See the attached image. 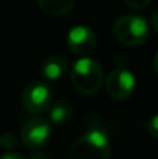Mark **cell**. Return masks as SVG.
<instances>
[{
    "label": "cell",
    "mask_w": 158,
    "mask_h": 159,
    "mask_svg": "<svg viewBox=\"0 0 158 159\" xmlns=\"http://www.w3.org/2000/svg\"><path fill=\"white\" fill-rule=\"evenodd\" d=\"M76 0H38V4L44 13L49 16H64L72 11Z\"/></svg>",
    "instance_id": "cell-9"
},
{
    "label": "cell",
    "mask_w": 158,
    "mask_h": 159,
    "mask_svg": "<svg viewBox=\"0 0 158 159\" xmlns=\"http://www.w3.org/2000/svg\"><path fill=\"white\" fill-rule=\"evenodd\" d=\"M97 38L91 28L86 25L73 27L67 32V46L74 55L87 56L95 49Z\"/></svg>",
    "instance_id": "cell-7"
},
{
    "label": "cell",
    "mask_w": 158,
    "mask_h": 159,
    "mask_svg": "<svg viewBox=\"0 0 158 159\" xmlns=\"http://www.w3.org/2000/svg\"><path fill=\"white\" fill-rule=\"evenodd\" d=\"M126 6L129 8H133V10H143L146 8L148 4L151 3V0H123Z\"/></svg>",
    "instance_id": "cell-11"
},
{
    "label": "cell",
    "mask_w": 158,
    "mask_h": 159,
    "mask_svg": "<svg viewBox=\"0 0 158 159\" xmlns=\"http://www.w3.org/2000/svg\"><path fill=\"white\" fill-rule=\"evenodd\" d=\"M2 138L7 140V143H6V141H3V143H2V145L4 147V148L10 149V148H13V147L17 145V141H16V137H14V135H11V134H4V135H2Z\"/></svg>",
    "instance_id": "cell-13"
},
{
    "label": "cell",
    "mask_w": 158,
    "mask_h": 159,
    "mask_svg": "<svg viewBox=\"0 0 158 159\" xmlns=\"http://www.w3.org/2000/svg\"><path fill=\"white\" fill-rule=\"evenodd\" d=\"M67 159H109V140L104 130L92 129L74 141Z\"/></svg>",
    "instance_id": "cell-1"
},
{
    "label": "cell",
    "mask_w": 158,
    "mask_h": 159,
    "mask_svg": "<svg viewBox=\"0 0 158 159\" xmlns=\"http://www.w3.org/2000/svg\"><path fill=\"white\" fill-rule=\"evenodd\" d=\"M52 135L50 121L44 117H31L24 123L21 130V141L27 148L41 149L45 147Z\"/></svg>",
    "instance_id": "cell-5"
},
{
    "label": "cell",
    "mask_w": 158,
    "mask_h": 159,
    "mask_svg": "<svg viewBox=\"0 0 158 159\" xmlns=\"http://www.w3.org/2000/svg\"><path fill=\"white\" fill-rule=\"evenodd\" d=\"M150 21H151V25H153V28L158 32V10H156L153 14H151Z\"/></svg>",
    "instance_id": "cell-15"
},
{
    "label": "cell",
    "mask_w": 158,
    "mask_h": 159,
    "mask_svg": "<svg viewBox=\"0 0 158 159\" xmlns=\"http://www.w3.org/2000/svg\"><path fill=\"white\" fill-rule=\"evenodd\" d=\"M106 92L116 101H125L133 95L136 89V78L129 70L115 69L106 77Z\"/></svg>",
    "instance_id": "cell-6"
},
{
    "label": "cell",
    "mask_w": 158,
    "mask_h": 159,
    "mask_svg": "<svg viewBox=\"0 0 158 159\" xmlns=\"http://www.w3.org/2000/svg\"><path fill=\"white\" fill-rule=\"evenodd\" d=\"M69 70V61L63 56H50L42 63L41 73L46 80L56 81L66 75Z\"/></svg>",
    "instance_id": "cell-8"
},
{
    "label": "cell",
    "mask_w": 158,
    "mask_h": 159,
    "mask_svg": "<svg viewBox=\"0 0 158 159\" xmlns=\"http://www.w3.org/2000/svg\"><path fill=\"white\" fill-rule=\"evenodd\" d=\"M112 32L125 46H139L148 38V24L140 16H122L115 21Z\"/></svg>",
    "instance_id": "cell-3"
},
{
    "label": "cell",
    "mask_w": 158,
    "mask_h": 159,
    "mask_svg": "<svg viewBox=\"0 0 158 159\" xmlns=\"http://www.w3.org/2000/svg\"><path fill=\"white\" fill-rule=\"evenodd\" d=\"M48 110H49V121L56 124H63L66 121H69L73 115L72 107L66 102H58L53 106L50 105Z\"/></svg>",
    "instance_id": "cell-10"
},
{
    "label": "cell",
    "mask_w": 158,
    "mask_h": 159,
    "mask_svg": "<svg viewBox=\"0 0 158 159\" xmlns=\"http://www.w3.org/2000/svg\"><path fill=\"white\" fill-rule=\"evenodd\" d=\"M154 71H156V74L158 77V52L156 55V59H154Z\"/></svg>",
    "instance_id": "cell-16"
},
{
    "label": "cell",
    "mask_w": 158,
    "mask_h": 159,
    "mask_svg": "<svg viewBox=\"0 0 158 159\" xmlns=\"http://www.w3.org/2000/svg\"><path fill=\"white\" fill-rule=\"evenodd\" d=\"M70 77L78 92L84 95H92L102 85L104 69L95 59L84 56L74 63Z\"/></svg>",
    "instance_id": "cell-2"
},
{
    "label": "cell",
    "mask_w": 158,
    "mask_h": 159,
    "mask_svg": "<svg viewBox=\"0 0 158 159\" xmlns=\"http://www.w3.org/2000/svg\"><path fill=\"white\" fill-rule=\"evenodd\" d=\"M52 89L42 81H32L22 91V106L30 113H44L52 105Z\"/></svg>",
    "instance_id": "cell-4"
},
{
    "label": "cell",
    "mask_w": 158,
    "mask_h": 159,
    "mask_svg": "<svg viewBox=\"0 0 158 159\" xmlns=\"http://www.w3.org/2000/svg\"><path fill=\"white\" fill-rule=\"evenodd\" d=\"M0 159H27V158L17 154V152H7V154H4Z\"/></svg>",
    "instance_id": "cell-14"
},
{
    "label": "cell",
    "mask_w": 158,
    "mask_h": 159,
    "mask_svg": "<svg viewBox=\"0 0 158 159\" xmlns=\"http://www.w3.org/2000/svg\"><path fill=\"white\" fill-rule=\"evenodd\" d=\"M147 130L151 137L158 141V115L153 116V117L150 119V121H148V124H147Z\"/></svg>",
    "instance_id": "cell-12"
}]
</instances>
